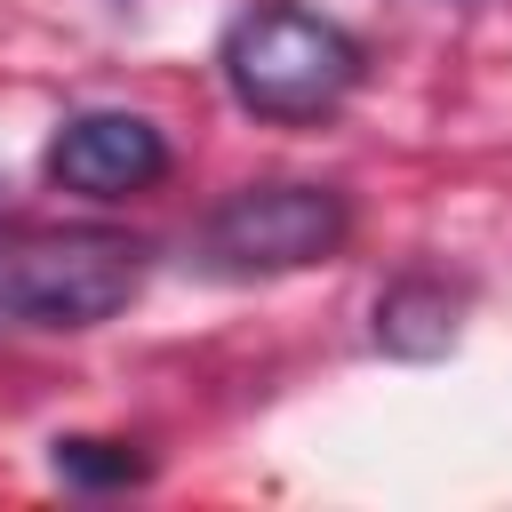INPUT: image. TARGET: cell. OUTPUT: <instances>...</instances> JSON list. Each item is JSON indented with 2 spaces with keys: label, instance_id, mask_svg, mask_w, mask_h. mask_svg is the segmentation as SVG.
<instances>
[{
  "label": "cell",
  "instance_id": "1",
  "mask_svg": "<svg viewBox=\"0 0 512 512\" xmlns=\"http://www.w3.org/2000/svg\"><path fill=\"white\" fill-rule=\"evenodd\" d=\"M216 72H224L232 104L256 120H320L360 88L368 56L336 16H320L304 0H256L224 24Z\"/></svg>",
  "mask_w": 512,
  "mask_h": 512
},
{
  "label": "cell",
  "instance_id": "2",
  "mask_svg": "<svg viewBox=\"0 0 512 512\" xmlns=\"http://www.w3.org/2000/svg\"><path fill=\"white\" fill-rule=\"evenodd\" d=\"M144 288V240L72 224V232H8L0 240V320L80 336L128 312Z\"/></svg>",
  "mask_w": 512,
  "mask_h": 512
},
{
  "label": "cell",
  "instance_id": "3",
  "mask_svg": "<svg viewBox=\"0 0 512 512\" xmlns=\"http://www.w3.org/2000/svg\"><path fill=\"white\" fill-rule=\"evenodd\" d=\"M352 240V200L336 184H240L224 192L192 232H184V264L200 280H280V272H312Z\"/></svg>",
  "mask_w": 512,
  "mask_h": 512
},
{
  "label": "cell",
  "instance_id": "4",
  "mask_svg": "<svg viewBox=\"0 0 512 512\" xmlns=\"http://www.w3.org/2000/svg\"><path fill=\"white\" fill-rule=\"evenodd\" d=\"M168 136L160 120L128 112V104H88L72 112L56 136H48V184L80 192V200H128V192H152L168 176Z\"/></svg>",
  "mask_w": 512,
  "mask_h": 512
},
{
  "label": "cell",
  "instance_id": "5",
  "mask_svg": "<svg viewBox=\"0 0 512 512\" xmlns=\"http://www.w3.org/2000/svg\"><path fill=\"white\" fill-rule=\"evenodd\" d=\"M472 312V280L448 264H408L400 280H384L376 296V344L400 360H440L456 352V328Z\"/></svg>",
  "mask_w": 512,
  "mask_h": 512
},
{
  "label": "cell",
  "instance_id": "6",
  "mask_svg": "<svg viewBox=\"0 0 512 512\" xmlns=\"http://www.w3.org/2000/svg\"><path fill=\"white\" fill-rule=\"evenodd\" d=\"M48 472H56L64 488H136V480H152V456L128 448V440L64 432V440H48Z\"/></svg>",
  "mask_w": 512,
  "mask_h": 512
}]
</instances>
